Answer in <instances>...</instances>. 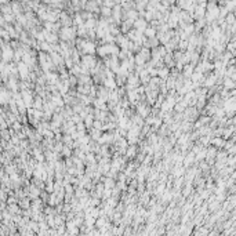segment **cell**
<instances>
[{"mask_svg": "<svg viewBox=\"0 0 236 236\" xmlns=\"http://www.w3.org/2000/svg\"><path fill=\"white\" fill-rule=\"evenodd\" d=\"M133 26H134V29L135 31H138V32H142L144 33V31H145V28L148 26V21L145 19L144 17H138L135 19V21L133 22Z\"/></svg>", "mask_w": 236, "mask_h": 236, "instance_id": "1", "label": "cell"}, {"mask_svg": "<svg viewBox=\"0 0 236 236\" xmlns=\"http://www.w3.org/2000/svg\"><path fill=\"white\" fill-rule=\"evenodd\" d=\"M156 32H157V29L156 28H153V26H147L145 28V31H144V36L145 37H155L156 36Z\"/></svg>", "mask_w": 236, "mask_h": 236, "instance_id": "2", "label": "cell"}, {"mask_svg": "<svg viewBox=\"0 0 236 236\" xmlns=\"http://www.w3.org/2000/svg\"><path fill=\"white\" fill-rule=\"evenodd\" d=\"M225 141L222 137H214V140H211V144L214 145V148H221L225 145Z\"/></svg>", "mask_w": 236, "mask_h": 236, "instance_id": "3", "label": "cell"}, {"mask_svg": "<svg viewBox=\"0 0 236 236\" xmlns=\"http://www.w3.org/2000/svg\"><path fill=\"white\" fill-rule=\"evenodd\" d=\"M157 76L162 79V80H166V79L170 76V71L167 68H160L157 69Z\"/></svg>", "mask_w": 236, "mask_h": 236, "instance_id": "4", "label": "cell"}, {"mask_svg": "<svg viewBox=\"0 0 236 236\" xmlns=\"http://www.w3.org/2000/svg\"><path fill=\"white\" fill-rule=\"evenodd\" d=\"M102 184H104V188H108V189L115 188V181L112 178H102Z\"/></svg>", "mask_w": 236, "mask_h": 236, "instance_id": "5", "label": "cell"}, {"mask_svg": "<svg viewBox=\"0 0 236 236\" xmlns=\"http://www.w3.org/2000/svg\"><path fill=\"white\" fill-rule=\"evenodd\" d=\"M101 14H102V17H104V18L111 17V15H112V7L102 6V8H101Z\"/></svg>", "mask_w": 236, "mask_h": 236, "instance_id": "6", "label": "cell"}, {"mask_svg": "<svg viewBox=\"0 0 236 236\" xmlns=\"http://www.w3.org/2000/svg\"><path fill=\"white\" fill-rule=\"evenodd\" d=\"M224 87H225V89H233V87H235V83H233L232 79L225 77V80H224Z\"/></svg>", "mask_w": 236, "mask_h": 236, "instance_id": "7", "label": "cell"}, {"mask_svg": "<svg viewBox=\"0 0 236 236\" xmlns=\"http://www.w3.org/2000/svg\"><path fill=\"white\" fill-rule=\"evenodd\" d=\"M193 160H195V153H193V152H191V153L186 156V160H184V166H185V167H186V166H189Z\"/></svg>", "mask_w": 236, "mask_h": 236, "instance_id": "8", "label": "cell"}, {"mask_svg": "<svg viewBox=\"0 0 236 236\" xmlns=\"http://www.w3.org/2000/svg\"><path fill=\"white\" fill-rule=\"evenodd\" d=\"M47 42H51V43H57V36L53 35V33H47Z\"/></svg>", "mask_w": 236, "mask_h": 236, "instance_id": "9", "label": "cell"}, {"mask_svg": "<svg viewBox=\"0 0 236 236\" xmlns=\"http://www.w3.org/2000/svg\"><path fill=\"white\" fill-rule=\"evenodd\" d=\"M135 150H137V148L135 147H130L129 148V150L126 149V156H134V153H135Z\"/></svg>", "mask_w": 236, "mask_h": 236, "instance_id": "10", "label": "cell"}, {"mask_svg": "<svg viewBox=\"0 0 236 236\" xmlns=\"http://www.w3.org/2000/svg\"><path fill=\"white\" fill-rule=\"evenodd\" d=\"M42 47H43V50H46V51H51V47H50V44L43 43V44H42Z\"/></svg>", "mask_w": 236, "mask_h": 236, "instance_id": "11", "label": "cell"}]
</instances>
